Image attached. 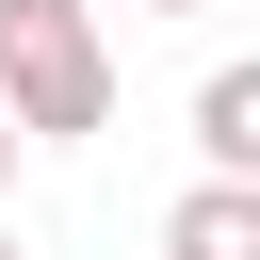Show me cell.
Wrapping results in <instances>:
<instances>
[{
    "label": "cell",
    "mask_w": 260,
    "mask_h": 260,
    "mask_svg": "<svg viewBox=\"0 0 260 260\" xmlns=\"http://www.w3.org/2000/svg\"><path fill=\"white\" fill-rule=\"evenodd\" d=\"M0 114L16 130H114L98 0H0Z\"/></svg>",
    "instance_id": "obj_1"
},
{
    "label": "cell",
    "mask_w": 260,
    "mask_h": 260,
    "mask_svg": "<svg viewBox=\"0 0 260 260\" xmlns=\"http://www.w3.org/2000/svg\"><path fill=\"white\" fill-rule=\"evenodd\" d=\"M162 260H260V179H195L162 211Z\"/></svg>",
    "instance_id": "obj_2"
},
{
    "label": "cell",
    "mask_w": 260,
    "mask_h": 260,
    "mask_svg": "<svg viewBox=\"0 0 260 260\" xmlns=\"http://www.w3.org/2000/svg\"><path fill=\"white\" fill-rule=\"evenodd\" d=\"M195 162L211 179H260V65H211L195 81Z\"/></svg>",
    "instance_id": "obj_3"
},
{
    "label": "cell",
    "mask_w": 260,
    "mask_h": 260,
    "mask_svg": "<svg viewBox=\"0 0 260 260\" xmlns=\"http://www.w3.org/2000/svg\"><path fill=\"white\" fill-rule=\"evenodd\" d=\"M16 146H32V130H16V114H0V179H16Z\"/></svg>",
    "instance_id": "obj_4"
},
{
    "label": "cell",
    "mask_w": 260,
    "mask_h": 260,
    "mask_svg": "<svg viewBox=\"0 0 260 260\" xmlns=\"http://www.w3.org/2000/svg\"><path fill=\"white\" fill-rule=\"evenodd\" d=\"M146 16H195V0H146Z\"/></svg>",
    "instance_id": "obj_5"
},
{
    "label": "cell",
    "mask_w": 260,
    "mask_h": 260,
    "mask_svg": "<svg viewBox=\"0 0 260 260\" xmlns=\"http://www.w3.org/2000/svg\"><path fill=\"white\" fill-rule=\"evenodd\" d=\"M0 260H16V244H0Z\"/></svg>",
    "instance_id": "obj_6"
}]
</instances>
